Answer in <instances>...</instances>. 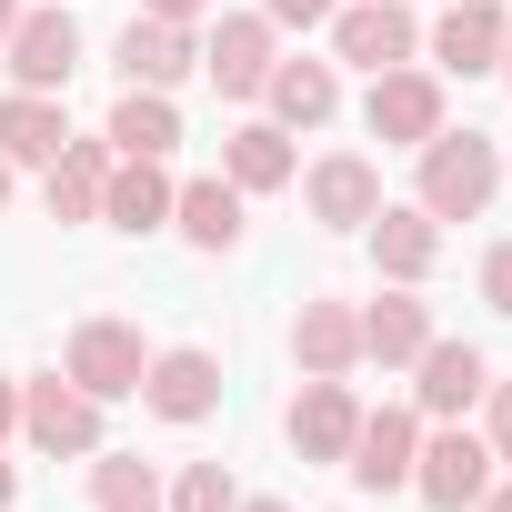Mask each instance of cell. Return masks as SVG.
I'll return each instance as SVG.
<instances>
[{
	"label": "cell",
	"mask_w": 512,
	"mask_h": 512,
	"mask_svg": "<svg viewBox=\"0 0 512 512\" xmlns=\"http://www.w3.org/2000/svg\"><path fill=\"white\" fill-rule=\"evenodd\" d=\"M492 191H502V141L472 131V121H462V131L442 121V131L422 141V181H412V201H422L432 221H482Z\"/></svg>",
	"instance_id": "6da1fadb"
},
{
	"label": "cell",
	"mask_w": 512,
	"mask_h": 512,
	"mask_svg": "<svg viewBox=\"0 0 512 512\" xmlns=\"http://www.w3.org/2000/svg\"><path fill=\"white\" fill-rule=\"evenodd\" d=\"M61 372L111 412V402H141V372H151V342H141V322H111V312H91V322H71V342H61Z\"/></svg>",
	"instance_id": "7a4b0ae2"
},
{
	"label": "cell",
	"mask_w": 512,
	"mask_h": 512,
	"mask_svg": "<svg viewBox=\"0 0 512 512\" xmlns=\"http://www.w3.org/2000/svg\"><path fill=\"white\" fill-rule=\"evenodd\" d=\"M442 121H452V101H442V71H432V61L372 71V91H362V131H372L382 151H422Z\"/></svg>",
	"instance_id": "3957f363"
},
{
	"label": "cell",
	"mask_w": 512,
	"mask_h": 512,
	"mask_svg": "<svg viewBox=\"0 0 512 512\" xmlns=\"http://www.w3.org/2000/svg\"><path fill=\"white\" fill-rule=\"evenodd\" d=\"M21 442L51 452V462H91V452H101V402H91L71 372H31V382H21Z\"/></svg>",
	"instance_id": "277c9868"
},
{
	"label": "cell",
	"mask_w": 512,
	"mask_h": 512,
	"mask_svg": "<svg viewBox=\"0 0 512 512\" xmlns=\"http://www.w3.org/2000/svg\"><path fill=\"white\" fill-rule=\"evenodd\" d=\"M492 472H502V462H492V442H482V432H462V422H442V432H432V422H422L412 492H422L432 512H472V502L492 492Z\"/></svg>",
	"instance_id": "5b68a950"
},
{
	"label": "cell",
	"mask_w": 512,
	"mask_h": 512,
	"mask_svg": "<svg viewBox=\"0 0 512 512\" xmlns=\"http://www.w3.org/2000/svg\"><path fill=\"white\" fill-rule=\"evenodd\" d=\"M322 31H332V61H352V71H402V61H422L412 0H342Z\"/></svg>",
	"instance_id": "8992f818"
},
{
	"label": "cell",
	"mask_w": 512,
	"mask_h": 512,
	"mask_svg": "<svg viewBox=\"0 0 512 512\" xmlns=\"http://www.w3.org/2000/svg\"><path fill=\"white\" fill-rule=\"evenodd\" d=\"M141 412L151 422H211L221 412V352H201V342H171V352H151V372H141Z\"/></svg>",
	"instance_id": "52a82bcc"
},
{
	"label": "cell",
	"mask_w": 512,
	"mask_h": 512,
	"mask_svg": "<svg viewBox=\"0 0 512 512\" xmlns=\"http://www.w3.org/2000/svg\"><path fill=\"white\" fill-rule=\"evenodd\" d=\"M482 392H492V352L432 332L422 362H412V412H422V422H462V412H482Z\"/></svg>",
	"instance_id": "ba28073f"
},
{
	"label": "cell",
	"mask_w": 512,
	"mask_h": 512,
	"mask_svg": "<svg viewBox=\"0 0 512 512\" xmlns=\"http://www.w3.org/2000/svg\"><path fill=\"white\" fill-rule=\"evenodd\" d=\"M272 61H282V31H272L262 11H221V21H211V41H201V71H211V91H221V101H262Z\"/></svg>",
	"instance_id": "9c48e42d"
},
{
	"label": "cell",
	"mask_w": 512,
	"mask_h": 512,
	"mask_svg": "<svg viewBox=\"0 0 512 512\" xmlns=\"http://www.w3.org/2000/svg\"><path fill=\"white\" fill-rule=\"evenodd\" d=\"M502 31H512L502 0H442V21L422 31V61H432L442 81H482V71L502 61Z\"/></svg>",
	"instance_id": "30bf717a"
},
{
	"label": "cell",
	"mask_w": 512,
	"mask_h": 512,
	"mask_svg": "<svg viewBox=\"0 0 512 512\" xmlns=\"http://www.w3.org/2000/svg\"><path fill=\"white\" fill-rule=\"evenodd\" d=\"M0 61H11V91H71V71H81V21L61 11H21L11 21V41H0Z\"/></svg>",
	"instance_id": "8fae6325"
},
{
	"label": "cell",
	"mask_w": 512,
	"mask_h": 512,
	"mask_svg": "<svg viewBox=\"0 0 512 512\" xmlns=\"http://www.w3.org/2000/svg\"><path fill=\"white\" fill-rule=\"evenodd\" d=\"M111 61H121V91H181L191 71H201V31L191 21H121V41H111Z\"/></svg>",
	"instance_id": "7c38bea8"
},
{
	"label": "cell",
	"mask_w": 512,
	"mask_h": 512,
	"mask_svg": "<svg viewBox=\"0 0 512 512\" xmlns=\"http://www.w3.org/2000/svg\"><path fill=\"white\" fill-rule=\"evenodd\" d=\"M282 432H292V452H302V462H342V452H352V432H362V392H352L342 372H302V392H292Z\"/></svg>",
	"instance_id": "4fadbf2b"
},
{
	"label": "cell",
	"mask_w": 512,
	"mask_h": 512,
	"mask_svg": "<svg viewBox=\"0 0 512 512\" xmlns=\"http://www.w3.org/2000/svg\"><path fill=\"white\" fill-rule=\"evenodd\" d=\"M412 462H422V412H412V402L362 412V432H352L342 472H352L362 492H412Z\"/></svg>",
	"instance_id": "5bb4252c"
},
{
	"label": "cell",
	"mask_w": 512,
	"mask_h": 512,
	"mask_svg": "<svg viewBox=\"0 0 512 512\" xmlns=\"http://www.w3.org/2000/svg\"><path fill=\"white\" fill-rule=\"evenodd\" d=\"M302 211H312L322 231H362V221L382 211V161H362V151L302 161Z\"/></svg>",
	"instance_id": "9a60e30c"
},
{
	"label": "cell",
	"mask_w": 512,
	"mask_h": 512,
	"mask_svg": "<svg viewBox=\"0 0 512 512\" xmlns=\"http://www.w3.org/2000/svg\"><path fill=\"white\" fill-rule=\"evenodd\" d=\"M362 241H372V272H382V282H412V292H422V282L442 272V221H432L422 201H382V211L362 221Z\"/></svg>",
	"instance_id": "2e32d148"
},
{
	"label": "cell",
	"mask_w": 512,
	"mask_h": 512,
	"mask_svg": "<svg viewBox=\"0 0 512 512\" xmlns=\"http://www.w3.org/2000/svg\"><path fill=\"white\" fill-rule=\"evenodd\" d=\"M262 111L302 141V131H322L332 111H342V61H302V51H282L272 61V81H262Z\"/></svg>",
	"instance_id": "e0dca14e"
},
{
	"label": "cell",
	"mask_w": 512,
	"mask_h": 512,
	"mask_svg": "<svg viewBox=\"0 0 512 512\" xmlns=\"http://www.w3.org/2000/svg\"><path fill=\"white\" fill-rule=\"evenodd\" d=\"M292 362L302 372H362V302H342V292H312L302 312H292Z\"/></svg>",
	"instance_id": "ac0fdd59"
},
{
	"label": "cell",
	"mask_w": 512,
	"mask_h": 512,
	"mask_svg": "<svg viewBox=\"0 0 512 512\" xmlns=\"http://www.w3.org/2000/svg\"><path fill=\"white\" fill-rule=\"evenodd\" d=\"M221 181H231L241 201L292 191V181H302V151H292V131H282V121H241V131L221 141Z\"/></svg>",
	"instance_id": "d6986e66"
},
{
	"label": "cell",
	"mask_w": 512,
	"mask_h": 512,
	"mask_svg": "<svg viewBox=\"0 0 512 512\" xmlns=\"http://www.w3.org/2000/svg\"><path fill=\"white\" fill-rule=\"evenodd\" d=\"M171 231H181L191 251H241V231H251V201H241L221 171H201V181H181V191H171Z\"/></svg>",
	"instance_id": "ffe728a7"
},
{
	"label": "cell",
	"mask_w": 512,
	"mask_h": 512,
	"mask_svg": "<svg viewBox=\"0 0 512 512\" xmlns=\"http://www.w3.org/2000/svg\"><path fill=\"white\" fill-rule=\"evenodd\" d=\"M422 342H432V302H422L412 282H392L382 302H362V362L412 372V362H422Z\"/></svg>",
	"instance_id": "44dd1931"
},
{
	"label": "cell",
	"mask_w": 512,
	"mask_h": 512,
	"mask_svg": "<svg viewBox=\"0 0 512 512\" xmlns=\"http://www.w3.org/2000/svg\"><path fill=\"white\" fill-rule=\"evenodd\" d=\"M61 141H71L61 91H11V101H0V161H11V171H51Z\"/></svg>",
	"instance_id": "7402d4cb"
},
{
	"label": "cell",
	"mask_w": 512,
	"mask_h": 512,
	"mask_svg": "<svg viewBox=\"0 0 512 512\" xmlns=\"http://www.w3.org/2000/svg\"><path fill=\"white\" fill-rule=\"evenodd\" d=\"M111 161H121V151H111L101 131H91V141L71 131V141H61V161L41 171V201H51V221H101V181H111Z\"/></svg>",
	"instance_id": "603a6c76"
},
{
	"label": "cell",
	"mask_w": 512,
	"mask_h": 512,
	"mask_svg": "<svg viewBox=\"0 0 512 512\" xmlns=\"http://www.w3.org/2000/svg\"><path fill=\"white\" fill-rule=\"evenodd\" d=\"M171 191H181L171 161H111V181H101V221L131 231V241H141V231H171Z\"/></svg>",
	"instance_id": "cb8c5ba5"
},
{
	"label": "cell",
	"mask_w": 512,
	"mask_h": 512,
	"mask_svg": "<svg viewBox=\"0 0 512 512\" xmlns=\"http://www.w3.org/2000/svg\"><path fill=\"white\" fill-rule=\"evenodd\" d=\"M101 141H111L121 161H171V151H181V101H171V91H121L111 121H101Z\"/></svg>",
	"instance_id": "d4e9b609"
},
{
	"label": "cell",
	"mask_w": 512,
	"mask_h": 512,
	"mask_svg": "<svg viewBox=\"0 0 512 512\" xmlns=\"http://www.w3.org/2000/svg\"><path fill=\"white\" fill-rule=\"evenodd\" d=\"M91 512H161V472L141 452H91Z\"/></svg>",
	"instance_id": "484cf974"
},
{
	"label": "cell",
	"mask_w": 512,
	"mask_h": 512,
	"mask_svg": "<svg viewBox=\"0 0 512 512\" xmlns=\"http://www.w3.org/2000/svg\"><path fill=\"white\" fill-rule=\"evenodd\" d=\"M161 512H241V482H231V462H181V472L161 482Z\"/></svg>",
	"instance_id": "4316f807"
},
{
	"label": "cell",
	"mask_w": 512,
	"mask_h": 512,
	"mask_svg": "<svg viewBox=\"0 0 512 512\" xmlns=\"http://www.w3.org/2000/svg\"><path fill=\"white\" fill-rule=\"evenodd\" d=\"M482 442H492V462L512 472V382H492V392H482Z\"/></svg>",
	"instance_id": "83f0119b"
},
{
	"label": "cell",
	"mask_w": 512,
	"mask_h": 512,
	"mask_svg": "<svg viewBox=\"0 0 512 512\" xmlns=\"http://www.w3.org/2000/svg\"><path fill=\"white\" fill-rule=\"evenodd\" d=\"M332 11H342V0H262V21H272V31H322Z\"/></svg>",
	"instance_id": "f1b7e54d"
},
{
	"label": "cell",
	"mask_w": 512,
	"mask_h": 512,
	"mask_svg": "<svg viewBox=\"0 0 512 512\" xmlns=\"http://www.w3.org/2000/svg\"><path fill=\"white\" fill-rule=\"evenodd\" d=\"M482 302L512 322V241H492V251H482Z\"/></svg>",
	"instance_id": "f546056e"
},
{
	"label": "cell",
	"mask_w": 512,
	"mask_h": 512,
	"mask_svg": "<svg viewBox=\"0 0 512 512\" xmlns=\"http://www.w3.org/2000/svg\"><path fill=\"white\" fill-rule=\"evenodd\" d=\"M141 11H151V21H191V31H201V11H211V0H141Z\"/></svg>",
	"instance_id": "4dcf8cb0"
},
{
	"label": "cell",
	"mask_w": 512,
	"mask_h": 512,
	"mask_svg": "<svg viewBox=\"0 0 512 512\" xmlns=\"http://www.w3.org/2000/svg\"><path fill=\"white\" fill-rule=\"evenodd\" d=\"M11 432H21V382L0 372V442H11Z\"/></svg>",
	"instance_id": "1f68e13d"
},
{
	"label": "cell",
	"mask_w": 512,
	"mask_h": 512,
	"mask_svg": "<svg viewBox=\"0 0 512 512\" xmlns=\"http://www.w3.org/2000/svg\"><path fill=\"white\" fill-rule=\"evenodd\" d=\"M472 512H512V472H492V492H482Z\"/></svg>",
	"instance_id": "d6a6232c"
},
{
	"label": "cell",
	"mask_w": 512,
	"mask_h": 512,
	"mask_svg": "<svg viewBox=\"0 0 512 512\" xmlns=\"http://www.w3.org/2000/svg\"><path fill=\"white\" fill-rule=\"evenodd\" d=\"M11 502H21V472H11V462H0V512H11Z\"/></svg>",
	"instance_id": "836d02e7"
},
{
	"label": "cell",
	"mask_w": 512,
	"mask_h": 512,
	"mask_svg": "<svg viewBox=\"0 0 512 512\" xmlns=\"http://www.w3.org/2000/svg\"><path fill=\"white\" fill-rule=\"evenodd\" d=\"M241 512H292V502H272V492H241Z\"/></svg>",
	"instance_id": "e575fe53"
},
{
	"label": "cell",
	"mask_w": 512,
	"mask_h": 512,
	"mask_svg": "<svg viewBox=\"0 0 512 512\" xmlns=\"http://www.w3.org/2000/svg\"><path fill=\"white\" fill-rule=\"evenodd\" d=\"M11 21H21V0H0V41H11Z\"/></svg>",
	"instance_id": "d590c367"
},
{
	"label": "cell",
	"mask_w": 512,
	"mask_h": 512,
	"mask_svg": "<svg viewBox=\"0 0 512 512\" xmlns=\"http://www.w3.org/2000/svg\"><path fill=\"white\" fill-rule=\"evenodd\" d=\"M492 71H502V81H512V31H502V61H492Z\"/></svg>",
	"instance_id": "8d00e7d4"
},
{
	"label": "cell",
	"mask_w": 512,
	"mask_h": 512,
	"mask_svg": "<svg viewBox=\"0 0 512 512\" xmlns=\"http://www.w3.org/2000/svg\"><path fill=\"white\" fill-rule=\"evenodd\" d=\"M0 211H11V161H0Z\"/></svg>",
	"instance_id": "74e56055"
}]
</instances>
